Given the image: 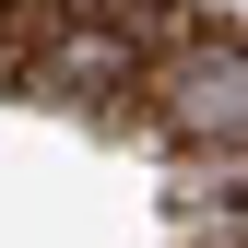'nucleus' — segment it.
<instances>
[{"instance_id": "f257e3e1", "label": "nucleus", "mask_w": 248, "mask_h": 248, "mask_svg": "<svg viewBox=\"0 0 248 248\" xmlns=\"http://www.w3.org/2000/svg\"><path fill=\"white\" fill-rule=\"evenodd\" d=\"M154 118L177 142H201V154H248V36L236 24L166 36V59H154Z\"/></svg>"}]
</instances>
